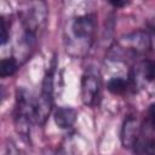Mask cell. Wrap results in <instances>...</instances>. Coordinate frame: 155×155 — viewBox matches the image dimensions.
Segmentation results:
<instances>
[{
	"mask_svg": "<svg viewBox=\"0 0 155 155\" xmlns=\"http://www.w3.org/2000/svg\"><path fill=\"white\" fill-rule=\"evenodd\" d=\"M102 79L99 71L94 68H88L81 78V101L85 105H96L101 98Z\"/></svg>",
	"mask_w": 155,
	"mask_h": 155,
	"instance_id": "cell-5",
	"label": "cell"
},
{
	"mask_svg": "<svg viewBox=\"0 0 155 155\" xmlns=\"http://www.w3.org/2000/svg\"><path fill=\"white\" fill-rule=\"evenodd\" d=\"M13 119L17 133L24 140H29L31 124L35 121V99L24 87L18 88L16 92V109Z\"/></svg>",
	"mask_w": 155,
	"mask_h": 155,
	"instance_id": "cell-1",
	"label": "cell"
},
{
	"mask_svg": "<svg viewBox=\"0 0 155 155\" xmlns=\"http://www.w3.org/2000/svg\"><path fill=\"white\" fill-rule=\"evenodd\" d=\"M17 68H18V62L15 57L4 58L0 62V76L1 78L11 76L16 73Z\"/></svg>",
	"mask_w": 155,
	"mask_h": 155,
	"instance_id": "cell-9",
	"label": "cell"
},
{
	"mask_svg": "<svg viewBox=\"0 0 155 155\" xmlns=\"http://www.w3.org/2000/svg\"><path fill=\"white\" fill-rule=\"evenodd\" d=\"M18 17L25 33L38 36L39 30L46 27L47 6L44 1H27L18 7Z\"/></svg>",
	"mask_w": 155,
	"mask_h": 155,
	"instance_id": "cell-2",
	"label": "cell"
},
{
	"mask_svg": "<svg viewBox=\"0 0 155 155\" xmlns=\"http://www.w3.org/2000/svg\"><path fill=\"white\" fill-rule=\"evenodd\" d=\"M149 24H150V28H151V31H154V33H155V17L150 19V22H149Z\"/></svg>",
	"mask_w": 155,
	"mask_h": 155,
	"instance_id": "cell-14",
	"label": "cell"
},
{
	"mask_svg": "<svg viewBox=\"0 0 155 155\" xmlns=\"http://www.w3.org/2000/svg\"><path fill=\"white\" fill-rule=\"evenodd\" d=\"M110 4H111L113 6H115V7H121V6L128 5V2H126V1H111Z\"/></svg>",
	"mask_w": 155,
	"mask_h": 155,
	"instance_id": "cell-13",
	"label": "cell"
},
{
	"mask_svg": "<svg viewBox=\"0 0 155 155\" xmlns=\"http://www.w3.org/2000/svg\"><path fill=\"white\" fill-rule=\"evenodd\" d=\"M140 134V125L138 120L133 116H128L121 127V133H120V139L121 144L124 148L133 150L138 138Z\"/></svg>",
	"mask_w": 155,
	"mask_h": 155,
	"instance_id": "cell-7",
	"label": "cell"
},
{
	"mask_svg": "<svg viewBox=\"0 0 155 155\" xmlns=\"http://www.w3.org/2000/svg\"><path fill=\"white\" fill-rule=\"evenodd\" d=\"M128 81L122 78H113L108 81L107 88L113 94H122L128 90Z\"/></svg>",
	"mask_w": 155,
	"mask_h": 155,
	"instance_id": "cell-10",
	"label": "cell"
},
{
	"mask_svg": "<svg viewBox=\"0 0 155 155\" xmlns=\"http://www.w3.org/2000/svg\"><path fill=\"white\" fill-rule=\"evenodd\" d=\"M7 155H21V154H19V151L17 150V148H16L12 143H10V144L7 145Z\"/></svg>",
	"mask_w": 155,
	"mask_h": 155,
	"instance_id": "cell-12",
	"label": "cell"
},
{
	"mask_svg": "<svg viewBox=\"0 0 155 155\" xmlns=\"http://www.w3.org/2000/svg\"><path fill=\"white\" fill-rule=\"evenodd\" d=\"M10 24L6 22V18L4 16H1V19H0V41H1V45H6V42L8 41L10 39Z\"/></svg>",
	"mask_w": 155,
	"mask_h": 155,
	"instance_id": "cell-11",
	"label": "cell"
},
{
	"mask_svg": "<svg viewBox=\"0 0 155 155\" xmlns=\"http://www.w3.org/2000/svg\"><path fill=\"white\" fill-rule=\"evenodd\" d=\"M53 71L54 68L51 67L45 73L40 96L35 101V121L40 126L45 125L53 108Z\"/></svg>",
	"mask_w": 155,
	"mask_h": 155,
	"instance_id": "cell-4",
	"label": "cell"
},
{
	"mask_svg": "<svg viewBox=\"0 0 155 155\" xmlns=\"http://www.w3.org/2000/svg\"><path fill=\"white\" fill-rule=\"evenodd\" d=\"M117 45L121 50L142 54L153 51V35L151 31L145 30L132 31L130 34L121 36L117 41Z\"/></svg>",
	"mask_w": 155,
	"mask_h": 155,
	"instance_id": "cell-6",
	"label": "cell"
},
{
	"mask_svg": "<svg viewBox=\"0 0 155 155\" xmlns=\"http://www.w3.org/2000/svg\"><path fill=\"white\" fill-rule=\"evenodd\" d=\"M76 117H78V111L71 107H59L53 114L54 124L57 125V127L62 130L70 128L75 124Z\"/></svg>",
	"mask_w": 155,
	"mask_h": 155,
	"instance_id": "cell-8",
	"label": "cell"
},
{
	"mask_svg": "<svg viewBox=\"0 0 155 155\" xmlns=\"http://www.w3.org/2000/svg\"><path fill=\"white\" fill-rule=\"evenodd\" d=\"M94 31H96V17L93 15L78 16L71 21L69 25L70 44L74 45V47H76L79 42V48H81L80 46H84V48L88 50Z\"/></svg>",
	"mask_w": 155,
	"mask_h": 155,
	"instance_id": "cell-3",
	"label": "cell"
}]
</instances>
